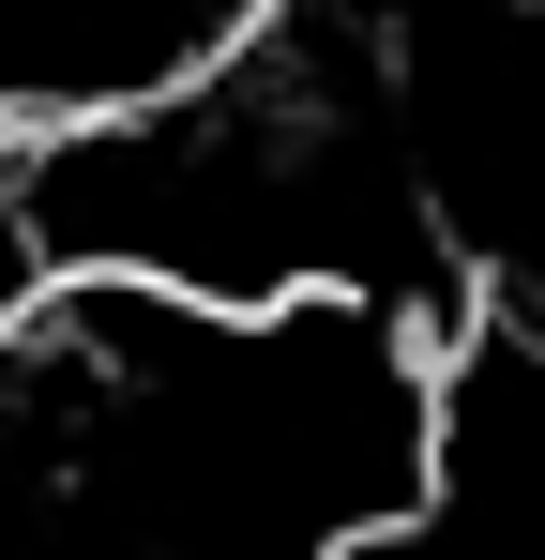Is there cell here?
Returning a JSON list of instances; mask_svg holds the SVG:
<instances>
[{
  "mask_svg": "<svg viewBox=\"0 0 545 560\" xmlns=\"http://www.w3.org/2000/svg\"><path fill=\"white\" fill-rule=\"evenodd\" d=\"M61 288H77V273H61L46 212H31V183H15V152H0V364H15V349L61 318Z\"/></svg>",
  "mask_w": 545,
  "mask_h": 560,
  "instance_id": "cell-1",
  "label": "cell"
}]
</instances>
